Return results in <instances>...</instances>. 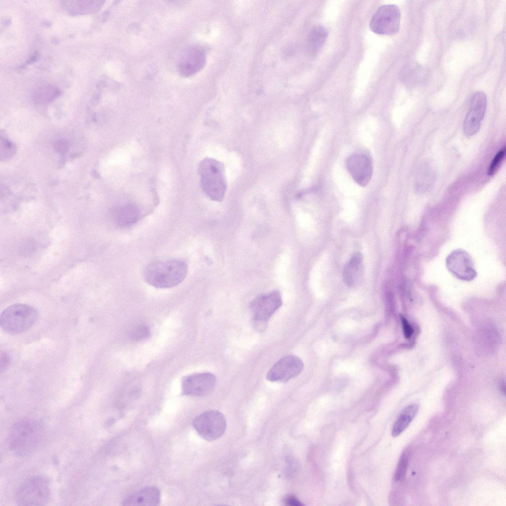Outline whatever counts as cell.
<instances>
[{
	"label": "cell",
	"instance_id": "obj_27",
	"mask_svg": "<svg viewBox=\"0 0 506 506\" xmlns=\"http://www.w3.org/2000/svg\"><path fill=\"white\" fill-rule=\"evenodd\" d=\"M70 145L69 141L61 139L55 143L54 148L56 151L61 154L66 153L69 150Z\"/></svg>",
	"mask_w": 506,
	"mask_h": 506
},
{
	"label": "cell",
	"instance_id": "obj_1",
	"mask_svg": "<svg viewBox=\"0 0 506 506\" xmlns=\"http://www.w3.org/2000/svg\"><path fill=\"white\" fill-rule=\"evenodd\" d=\"M188 272L186 263L180 259L158 261L145 268L143 276L145 281L157 288H170L180 284Z\"/></svg>",
	"mask_w": 506,
	"mask_h": 506
},
{
	"label": "cell",
	"instance_id": "obj_28",
	"mask_svg": "<svg viewBox=\"0 0 506 506\" xmlns=\"http://www.w3.org/2000/svg\"><path fill=\"white\" fill-rule=\"evenodd\" d=\"M401 320L404 336L406 338H409L413 333V329L408 321L403 316H401Z\"/></svg>",
	"mask_w": 506,
	"mask_h": 506
},
{
	"label": "cell",
	"instance_id": "obj_20",
	"mask_svg": "<svg viewBox=\"0 0 506 506\" xmlns=\"http://www.w3.org/2000/svg\"><path fill=\"white\" fill-rule=\"evenodd\" d=\"M328 36L327 29L322 26L314 27L310 32L308 37V45L310 51L315 53L323 45Z\"/></svg>",
	"mask_w": 506,
	"mask_h": 506
},
{
	"label": "cell",
	"instance_id": "obj_18",
	"mask_svg": "<svg viewBox=\"0 0 506 506\" xmlns=\"http://www.w3.org/2000/svg\"><path fill=\"white\" fill-rule=\"evenodd\" d=\"M418 409L417 405L412 404L401 411L393 425L392 436H398L406 429L418 413Z\"/></svg>",
	"mask_w": 506,
	"mask_h": 506
},
{
	"label": "cell",
	"instance_id": "obj_9",
	"mask_svg": "<svg viewBox=\"0 0 506 506\" xmlns=\"http://www.w3.org/2000/svg\"><path fill=\"white\" fill-rule=\"evenodd\" d=\"M303 364L301 360L294 355L284 356L279 360L269 370L266 379L272 382H286L302 371Z\"/></svg>",
	"mask_w": 506,
	"mask_h": 506
},
{
	"label": "cell",
	"instance_id": "obj_33",
	"mask_svg": "<svg viewBox=\"0 0 506 506\" xmlns=\"http://www.w3.org/2000/svg\"><path fill=\"white\" fill-rule=\"evenodd\" d=\"M52 41L53 43H57L58 42V40L56 38L52 39Z\"/></svg>",
	"mask_w": 506,
	"mask_h": 506
},
{
	"label": "cell",
	"instance_id": "obj_6",
	"mask_svg": "<svg viewBox=\"0 0 506 506\" xmlns=\"http://www.w3.org/2000/svg\"><path fill=\"white\" fill-rule=\"evenodd\" d=\"M192 424L198 434L209 441L220 438L226 427L224 415L216 410H209L200 414L193 419Z\"/></svg>",
	"mask_w": 506,
	"mask_h": 506
},
{
	"label": "cell",
	"instance_id": "obj_12",
	"mask_svg": "<svg viewBox=\"0 0 506 506\" xmlns=\"http://www.w3.org/2000/svg\"><path fill=\"white\" fill-rule=\"evenodd\" d=\"M216 383V378L210 373H201L184 378L182 392L184 395L203 396L210 393Z\"/></svg>",
	"mask_w": 506,
	"mask_h": 506
},
{
	"label": "cell",
	"instance_id": "obj_3",
	"mask_svg": "<svg viewBox=\"0 0 506 506\" xmlns=\"http://www.w3.org/2000/svg\"><path fill=\"white\" fill-rule=\"evenodd\" d=\"M202 188L205 194L212 200H223L227 188L223 164L216 160L207 158L199 165Z\"/></svg>",
	"mask_w": 506,
	"mask_h": 506
},
{
	"label": "cell",
	"instance_id": "obj_14",
	"mask_svg": "<svg viewBox=\"0 0 506 506\" xmlns=\"http://www.w3.org/2000/svg\"><path fill=\"white\" fill-rule=\"evenodd\" d=\"M161 493L155 487L143 488L126 497L124 506H156L160 502Z\"/></svg>",
	"mask_w": 506,
	"mask_h": 506
},
{
	"label": "cell",
	"instance_id": "obj_34",
	"mask_svg": "<svg viewBox=\"0 0 506 506\" xmlns=\"http://www.w3.org/2000/svg\"><path fill=\"white\" fill-rule=\"evenodd\" d=\"M43 23H44V25H45L46 27H49L48 26V25L49 26H50V25H51L50 23H49L48 22H46L45 23L44 22Z\"/></svg>",
	"mask_w": 506,
	"mask_h": 506
},
{
	"label": "cell",
	"instance_id": "obj_21",
	"mask_svg": "<svg viewBox=\"0 0 506 506\" xmlns=\"http://www.w3.org/2000/svg\"><path fill=\"white\" fill-rule=\"evenodd\" d=\"M362 262V254L360 253H356L345 265L343 271V277L347 285L351 286L353 285Z\"/></svg>",
	"mask_w": 506,
	"mask_h": 506
},
{
	"label": "cell",
	"instance_id": "obj_15",
	"mask_svg": "<svg viewBox=\"0 0 506 506\" xmlns=\"http://www.w3.org/2000/svg\"><path fill=\"white\" fill-rule=\"evenodd\" d=\"M111 214L116 224L121 226H128L137 221L140 212L135 204L129 203L114 208L111 210Z\"/></svg>",
	"mask_w": 506,
	"mask_h": 506
},
{
	"label": "cell",
	"instance_id": "obj_2",
	"mask_svg": "<svg viewBox=\"0 0 506 506\" xmlns=\"http://www.w3.org/2000/svg\"><path fill=\"white\" fill-rule=\"evenodd\" d=\"M42 435L41 424L32 419H23L12 427L8 437L9 447L19 457L34 452L39 446Z\"/></svg>",
	"mask_w": 506,
	"mask_h": 506
},
{
	"label": "cell",
	"instance_id": "obj_5",
	"mask_svg": "<svg viewBox=\"0 0 506 506\" xmlns=\"http://www.w3.org/2000/svg\"><path fill=\"white\" fill-rule=\"evenodd\" d=\"M50 490L47 480L41 476H31L18 487L16 501L20 506H42L49 500Z\"/></svg>",
	"mask_w": 506,
	"mask_h": 506
},
{
	"label": "cell",
	"instance_id": "obj_23",
	"mask_svg": "<svg viewBox=\"0 0 506 506\" xmlns=\"http://www.w3.org/2000/svg\"><path fill=\"white\" fill-rule=\"evenodd\" d=\"M434 179V175L430 171H424L419 177L415 186L417 192L423 193L430 188Z\"/></svg>",
	"mask_w": 506,
	"mask_h": 506
},
{
	"label": "cell",
	"instance_id": "obj_11",
	"mask_svg": "<svg viewBox=\"0 0 506 506\" xmlns=\"http://www.w3.org/2000/svg\"><path fill=\"white\" fill-rule=\"evenodd\" d=\"M346 166L354 180L364 187L369 182L373 173V163L367 155L355 153L346 160Z\"/></svg>",
	"mask_w": 506,
	"mask_h": 506
},
{
	"label": "cell",
	"instance_id": "obj_16",
	"mask_svg": "<svg viewBox=\"0 0 506 506\" xmlns=\"http://www.w3.org/2000/svg\"><path fill=\"white\" fill-rule=\"evenodd\" d=\"M487 106V97L482 91L475 92L472 96L469 109L464 121L476 125H480Z\"/></svg>",
	"mask_w": 506,
	"mask_h": 506
},
{
	"label": "cell",
	"instance_id": "obj_8",
	"mask_svg": "<svg viewBox=\"0 0 506 506\" xmlns=\"http://www.w3.org/2000/svg\"><path fill=\"white\" fill-rule=\"evenodd\" d=\"M282 304L281 295L274 291L255 298L251 304L253 321L256 327L264 326L269 318Z\"/></svg>",
	"mask_w": 506,
	"mask_h": 506
},
{
	"label": "cell",
	"instance_id": "obj_24",
	"mask_svg": "<svg viewBox=\"0 0 506 506\" xmlns=\"http://www.w3.org/2000/svg\"><path fill=\"white\" fill-rule=\"evenodd\" d=\"M150 334V331L148 326L144 325H139L131 330L129 337L133 340L139 341L147 338Z\"/></svg>",
	"mask_w": 506,
	"mask_h": 506
},
{
	"label": "cell",
	"instance_id": "obj_26",
	"mask_svg": "<svg viewBox=\"0 0 506 506\" xmlns=\"http://www.w3.org/2000/svg\"><path fill=\"white\" fill-rule=\"evenodd\" d=\"M506 154V147L504 146L501 149L492 160L488 170V174L490 176L494 175L501 163L502 162Z\"/></svg>",
	"mask_w": 506,
	"mask_h": 506
},
{
	"label": "cell",
	"instance_id": "obj_22",
	"mask_svg": "<svg viewBox=\"0 0 506 506\" xmlns=\"http://www.w3.org/2000/svg\"><path fill=\"white\" fill-rule=\"evenodd\" d=\"M16 152L15 144L5 136L0 134V156L1 160H6L12 157Z\"/></svg>",
	"mask_w": 506,
	"mask_h": 506
},
{
	"label": "cell",
	"instance_id": "obj_10",
	"mask_svg": "<svg viewBox=\"0 0 506 506\" xmlns=\"http://www.w3.org/2000/svg\"><path fill=\"white\" fill-rule=\"evenodd\" d=\"M446 264L448 270L461 280H472L477 275L470 256L463 250L451 253L446 258Z\"/></svg>",
	"mask_w": 506,
	"mask_h": 506
},
{
	"label": "cell",
	"instance_id": "obj_19",
	"mask_svg": "<svg viewBox=\"0 0 506 506\" xmlns=\"http://www.w3.org/2000/svg\"><path fill=\"white\" fill-rule=\"evenodd\" d=\"M63 5L68 9L71 14L77 15L84 13H91L97 10L103 4V1H66Z\"/></svg>",
	"mask_w": 506,
	"mask_h": 506
},
{
	"label": "cell",
	"instance_id": "obj_25",
	"mask_svg": "<svg viewBox=\"0 0 506 506\" xmlns=\"http://www.w3.org/2000/svg\"><path fill=\"white\" fill-rule=\"evenodd\" d=\"M408 465V458L405 453L401 456L394 473L395 481L402 480L405 477Z\"/></svg>",
	"mask_w": 506,
	"mask_h": 506
},
{
	"label": "cell",
	"instance_id": "obj_13",
	"mask_svg": "<svg viewBox=\"0 0 506 506\" xmlns=\"http://www.w3.org/2000/svg\"><path fill=\"white\" fill-rule=\"evenodd\" d=\"M206 53L201 47L193 46L186 49L182 55L178 65L180 75L190 77L199 71L206 63Z\"/></svg>",
	"mask_w": 506,
	"mask_h": 506
},
{
	"label": "cell",
	"instance_id": "obj_31",
	"mask_svg": "<svg viewBox=\"0 0 506 506\" xmlns=\"http://www.w3.org/2000/svg\"><path fill=\"white\" fill-rule=\"evenodd\" d=\"M39 56V53L38 52V51H35L33 54V55L30 57V58L27 60V61L26 62V64H31L32 63L35 62L37 60H38Z\"/></svg>",
	"mask_w": 506,
	"mask_h": 506
},
{
	"label": "cell",
	"instance_id": "obj_29",
	"mask_svg": "<svg viewBox=\"0 0 506 506\" xmlns=\"http://www.w3.org/2000/svg\"><path fill=\"white\" fill-rule=\"evenodd\" d=\"M9 357L5 352H1L0 356V369L1 372L5 371L9 364Z\"/></svg>",
	"mask_w": 506,
	"mask_h": 506
},
{
	"label": "cell",
	"instance_id": "obj_32",
	"mask_svg": "<svg viewBox=\"0 0 506 506\" xmlns=\"http://www.w3.org/2000/svg\"><path fill=\"white\" fill-rule=\"evenodd\" d=\"M501 389L502 392L503 393V394L504 395H505L506 387H505V383H503V384H502Z\"/></svg>",
	"mask_w": 506,
	"mask_h": 506
},
{
	"label": "cell",
	"instance_id": "obj_7",
	"mask_svg": "<svg viewBox=\"0 0 506 506\" xmlns=\"http://www.w3.org/2000/svg\"><path fill=\"white\" fill-rule=\"evenodd\" d=\"M401 11L395 4H388L380 6L370 22L371 31L380 35H392L400 29Z\"/></svg>",
	"mask_w": 506,
	"mask_h": 506
},
{
	"label": "cell",
	"instance_id": "obj_4",
	"mask_svg": "<svg viewBox=\"0 0 506 506\" xmlns=\"http://www.w3.org/2000/svg\"><path fill=\"white\" fill-rule=\"evenodd\" d=\"M38 313L33 307L15 304L5 309L0 317L1 329L9 334H17L31 328L38 319Z\"/></svg>",
	"mask_w": 506,
	"mask_h": 506
},
{
	"label": "cell",
	"instance_id": "obj_17",
	"mask_svg": "<svg viewBox=\"0 0 506 506\" xmlns=\"http://www.w3.org/2000/svg\"><path fill=\"white\" fill-rule=\"evenodd\" d=\"M404 71L403 80L409 85L422 84L429 78V72L427 68L418 64L413 63Z\"/></svg>",
	"mask_w": 506,
	"mask_h": 506
},
{
	"label": "cell",
	"instance_id": "obj_30",
	"mask_svg": "<svg viewBox=\"0 0 506 506\" xmlns=\"http://www.w3.org/2000/svg\"><path fill=\"white\" fill-rule=\"evenodd\" d=\"M284 502L286 505L291 506H301L303 505L294 496H288L285 497Z\"/></svg>",
	"mask_w": 506,
	"mask_h": 506
}]
</instances>
